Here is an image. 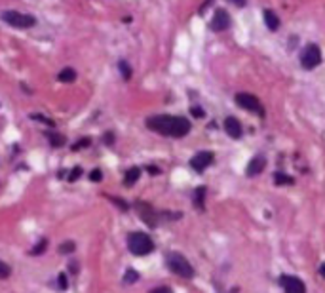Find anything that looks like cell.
I'll return each instance as SVG.
<instances>
[{
  "mask_svg": "<svg viewBox=\"0 0 325 293\" xmlns=\"http://www.w3.org/2000/svg\"><path fill=\"white\" fill-rule=\"evenodd\" d=\"M147 128L160 135L167 137H184L190 131V122L184 116H169V114H158L147 120Z\"/></svg>",
  "mask_w": 325,
  "mask_h": 293,
  "instance_id": "cell-1",
  "label": "cell"
},
{
  "mask_svg": "<svg viewBox=\"0 0 325 293\" xmlns=\"http://www.w3.org/2000/svg\"><path fill=\"white\" fill-rule=\"evenodd\" d=\"M165 265L169 267V271L173 272V274L181 276V278H192V276H194V269H192V265L186 261V257H183V255L177 253V251L167 253V257H165Z\"/></svg>",
  "mask_w": 325,
  "mask_h": 293,
  "instance_id": "cell-2",
  "label": "cell"
},
{
  "mask_svg": "<svg viewBox=\"0 0 325 293\" xmlns=\"http://www.w3.org/2000/svg\"><path fill=\"white\" fill-rule=\"evenodd\" d=\"M128 250L133 255L143 257V255H149L154 250V244H152L149 234H145V232H131L130 238H128Z\"/></svg>",
  "mask_w": 325,
  "mask_h": 293,
  "instance_id": "cell-3",
  "label": "cell"
},
{
  "mask_svg": "<svg viewBox=\"0 0 325 293\" xmlns=\"http://www.w3.org/2000/svg\"><path fill=\"white\" fill-rule=\"evenodd\" d=\"M0 17H2V21L4 23H8L10 27H15V29H31V27L36 25V19H34L33 15L21 13V11L8 10V11H4Z\"/></svg>",
  "mask_w": 325,
  "mask_h": 293,
  "instance_id": "cell-4",
  "label": "cell"
},
{
  "mask_svg": "<svg viewBox=\"0 0 325 293\" xmlns=\"http://www.w3.org/2000/svg\"><path fill=\"white\" fill-rule=\"evenodd\" d=\"M320 63H322V52H320V48L316 44H308L303 50V54H301V65H303V69L312 71Z\"/></svg>",
  "mask_w": 325,
  "mask_h": 293,
  "instance_id": "cell-5",
  "label": "cell"
},
{
  "mask_svg": "<svg viewBox=\"0 0 325 293\" xmlns=\"http://www.w3.org/2000/svg\"><path fill=\"white\" fill-rule=\"evenodd\" d=\"M236 103H238L242 109L259 114L260 118L264 116V109H262L260 101L255 98V96H251V94H236Z\"/></svg>",
  "mask_w": 325,
  "mask_h": 293,
  "instance_id": "cell-6",
  "label": "cell"
},
{
  "mask_svg": "<svg viewBox=\"0 0 325 293\" xmlns=\"http://www.w3.org/2000/svg\"><path fill=\"white\" fill-rule=\"evenodd\" d=\"M280 286L283 288L285 293H306L304 282L297 276H289V274H283L280 276Z\"/></svg>",
  "mask_w": 325,
  "mask_h": 293,
  "instance_id": "cell-7",
  "label": "cell"
},
{
  "mask_svg": "<svg viewBox=\"0 0 325 293\" xmlns=\"http://www.w3.org/2000/svg\"><path fill=\"white\" fill-rule=\"evenodd\" d=\"M213 160H215V156H213V152L209 151H202L198 152V154H194L192 156V160H190V166H192V170L194 172H204L206 168H209L211 164H213Z\"/></svg>",
  "mask_w": 325,
  "mask_h": 293,
  "instance_id": "cell-8",
  "label": "cell"
},
{
  "mask_svg": "<svg viewBox=\"0 0 325 293\" xmlns=\"http://www.w3.org/2000/svg\"><path fill=\"white\" fill-rule=\"evenodd\" d=\"M209 27H211V31H215V33L227 31L228 27H230V15H228V11L217 10L215 13H213V19L209 23Z\"/></svg>",
  "mask_w": 325,
  "mask_h": 293,
  "instance_id": "cell-9",
  "label": "cell"
},
{
  "mask_svg": "<svg viewBox=\"0 0 325 293\" xmlns=\"http://www.w3.org/2000/svg\"><path fill=\"white\" fill-rule=\"evenodd\" d=\"M137 211H139L141 219L149 225V227H156V225H158V217H160V213H156V211L152 209V206L145 204V202H139V204H137Z\"/></svg>",
  "mask_w": 325,
  "mask_h": 293,
  "instance_id": "cell-10",
  "label": "cell"
},
{
  "mask_svg": "<svg viewBox=\"0 0 325 293\" xmlns=\"http://www.w3.org/2000/svg\"><path fill=\"white\" fill-rule=\"evenodd\" d=\"M225 131H227L232 139H240V137H242V133H244L240 120H236L234 116H228V118H225Z\"/></svg>",
  "mask_w": 325,
  "mask_h": 293,
  "instance_id": "cell-11",
  "label": "cell"
},
{
  "mask_svg": "<svg viewBox=\"0 0 325 293\" xmlns=\"http://www.w3.org/2000/svg\"><path fill=\"white\" fill-rule=\"evenodd\" d=\"M266 168V158L264 156H255L249 164H247V168H245V174L249 175V177H255V175H259L262 170Z\"/></svg>",
  "mask_w": 325,
  "mask_h": 293,
  "instance_id": "cell-12",
  "label": "cell"
},
{
  "mask_svg": "<svg viewBox=\"0 0 325 293\" xmlns=\"http://www.w3.org/2000/svg\"><path fill=\"white\" fill-rule=\"evenodd\" d=\"M262 17H264V23L270 31H278L280 29V17L276 15V11L272 10H264L262 11Z\"/></svg>",
  "mask_w": 325,
  "mask_h": 293,
  "instance_id": "cell-13",
  "label": "cell"
},
{
  "mask_svg": "<svg viewBox=\"0 0 325 293\" xmlns=\"http://www.w3.org/2000/svg\"><path fill=\"white\" fill-rule=\"evenodd\" d=\"M57 80H59V82H65V84H71V82H75L76 80V71L75 69H71V67H67V69H63V71L57 75Z\"/></svg>",
  "mask_w": 325,
  "mask_h": 293,
  "instance_id": "cell-14",
  "label": "cell"
},
{
  "mask_svg": "<svg viewBox=\"0 0 325 293\" xmlns=\"http://www.w3.org/2000/svg\"><path fill=\"white\" fill-rule=\"evenodd\" d=\"M194 204L198 209H204V204H206V187H198L194 191Z\"/></svg>",
  "mask_w": 325,
  "mask_h": 293,
  "instance_id": "cell-15",
  "label": "cell"
},
{
  "mask_svg": "<svg viewBox=\"0 0 325 293\" xmlns=\"http://www.w3.org/2000/svg\"><path fill=\"white\" fill-rule=\"evenodd\" d=\"M139 175H141V170L139 168H130L128 172H126V177H124V183L131 187V185H135V181L139 179Z\"/></svg>",
  "mask_w": 325,
  "mask_h": 293,
  "instance_id": "cell-16",
  "label": "cell"
},
{
  "mask_svg": "<svg viewBox=\"0 0 325 293\" xmlns=\"http://www.w3.org/2000/svg\"><path fill=\"white\" fill-rule=\"evenodd\" d=\"M46 137L50 139L52 147H63L65 145V137L61 133H55V131H46Z\"/></svg>",
  "mask_w": 325,
  "mask_h": 293,
  "instance_id": "cell-17",
  "label": "cell"
},
{
  "mask_svg": "<svg viewBox=\"0 0 325 293\" xmlns=\"http://www.w3.org/2000/svg\"><path fill=\"white\" fill-rule=\"evenodd\" d=\"M274 183L276 185H293V177H289L287 174H278L274 175Z\"/></svg>",
  "mask_w": 325,
  "mask_h": 293,
  "instance_id": "cell-18",
  "label": "cell"
},
{
  "mask_svg": "<svg viewBox=\"0 0 325 293\" xmlns=\"http://www.w3.org/2000/svg\"><path fill=\"white\" fill-rule=\"evenodd\" d=\"M46 248H48V240L42 238L40 242H38V244H36V246H34L33 250L29 251V253H31V255H42L44 251H46Z\"/></svg>",
  "mask_w": 325,
  "mask_h": 293,
  "instance_id": "cell-19",
  "label": "cell"
},
{
  "mask_svg": "<svg viewBox=\"0 0 325 293\" xmlns=\"http://www.w3.org/2000/svg\"><path fill=\"white\" fill-rule=\"evenodd\" d=\"M118 69H120V73L124 75V80H130V78H131V67L128 65V61H124V59H122V61L118 63Z\"/></svg>",
  "mask_w": 325,
  "mask_h": 293,
  "instance_id": "cell-20",
  "label": "cell"
},
{
  "mask_svg": "<svg viewBox=\"0 0 325 293\" xmlns=\"http://www.w3.org/2000/svg\"><path fill=\"white\" fill-rule=\"evenodd\" d=\"M76 250L75 242H71V240H67V242H61L59 244V253H73Z\"/></svg>",
  "mask_w": 325,
  "mask_h": 293,
  "instance_id": "cell-21",
  "label": "cell"
},
{
  "mask_svg": "<svg viewBox=\"0 0 325 293\" xmlns=\"http://www.w3.org/2000/svg\"><path fill=\"white\" fill-rule=\"evenodd\" d=\"M137 280H139V274H137L135 271H131V269H128L126 274H124V282H126V284H135Z\"/></svg>",
  "mask_w": 325,
  "mask_h": 293,
  "instance_id": "cell-22",
  "label": "cell"
},
{
  "mask_svg": "<svg viewBox=\"0 0 325 293\" xmlns=\"http://www.w3.org/2000/svg\"><path fill=\"white\" fill-rule=\"evenodd\" d=\"M87 145H91V139H89V137H84V139H80V141H76L75 145H73V151H80V149H84Z\"/></svg>",
  "mask_w": 325,
  "mask_h": 293,
  "instance_id": "cell-23",
  "label": "cell"
},
{
  "mask_svg": "<svg viewBox=\"0 0 325 293\" xmlns=\"http://www.w3.org/2000/svg\"><path fill=\"white\" fill-rule=\"evenodd\" d=\"M10 267L4 263V261H0V278H8L10 276Z\"/></svg>",
  "mask_w": 325,
  "mask_h": 293,
  "instance_id": "cell-24",
  "label": "cell"
},
{
  "mask_svg": "<svg viewBox=\"0 0 325 293\" xmlns=\"http://www.w3.org/2000/svg\"><path fill=\"white\" fill-rule=\"evenodd\" d=\"M57 286H59L61 290H67V288H69V284H67V276H65V274H59V276H57Z\"/></svg>",
  "mask_w": 325,
  "mask_h": 293,
  "instance_id": "cell-25",
  "label": "cell"
},
{
  "mask_svg": "<svg viewBox=\"0 0 325 293\" xmlns=\"http://www.w3.org/2000/svg\"><path fill=\"white\" fill-rule=\"evenodd\" d=\"M103 179V174H101V170H93L91 174H89V181H101Z\"/></svg>",
  "mask_w": 325,
  "mask_h": 293,
  "instance_id": "cell-26",
  "label": "cell"
},
{
  "mask_svg": "<svg viewBox=\"0 0 325 293\" xmlns=\"http://www.w3.org/2000/svg\"><path fill=\"white\" fill-rule=\"evenodd\" d=\"M110 200H112L114 204H118L120 209H124V211H128V204H126L124 200H120V198H114V196H110Z\"/></svg>",
  "mask_w": 325,
  "mask_h": 293,
  "instance_id": "cell-27",
  "label": "cell"
},
{
  "mask_svg": "<svg viewBox=\"0 0 325 293\" xmlns=\"http://www.w3.org/2000/svg\"><path fill=\"white\" fill-rule=\"evenodd\" d=\"M34 120H38V122H44V124H50V126H54V122L50 118H46V116H40V114H33Z\"/></svg>",
  "mask_w": 325,
  "mask_h": 293,
  "instance_id": "cell-28",
  "label": "cell"
},
{
  "mask_svg": "<svg viewBox=\"0 0 325 293\" xmlns=\"http://www.w3.org/2000/svg\"><path fill=\"white\" fill-rule=\"evenodd\" d=\"M80 174H82V170H80V168H75V170L71 172V177H69V179H71V181H76V179L80 177Z\"/></svg>",
  "mask_w": 325,
  "mask_h": 293,
  "instance_id": "cell-29",
  "label": "cell"
},
{
  "mask_svg": "<svg viewBox=\"0 0 325 293\" xmlns=\"http://www.w3.org/2000/svg\"><path fill=\"white\" fill-rule=\"evenodd\" d=\"M190 110H192V114H194L196 118H202V116H204V110L200 109V107H192Z\"/></svg>",
  "mask_w": 325,
  "mask_h": 293,
  "instance_id": "cell-30",
  "label": "cell"
},
{
  "mask_svg": "<svg viewBox=\"0 0 325 293\" xmlns=\"http://www.w3.org/2000/svg\"><path fill=\"white\" fill-rule=\"evenodd\" d=\"M151 293H173L169 288H165V286H162V288H156V290H152Z\"/></svg>",
  "mask_w": 325,
  "mask_h": 293,
  "instance_id": "cell-31",
  "label": "cell"
},
{
  "mask_svg": "<svg viewBox=\"0 0 325 293\" xmlns=\"http://www.w3.org/2000/svg\"><path fill=\"white\" fill-rule=\"evenodd\" d=\"M112 139H114V137H112V133H105V137H103V141L108 143V145L112 143Z\"/></svg>",
  "mask_w": 325,
  "mask_h": 293,
  "instance_id": "cell-32",
  "label": "cell"
},
{
  "mask_svg": "<svg viewBox=\"0 0 325 293\" xmlns=\"http://www.w3.org/2000/svg\"><path fill=\"white\" fill-rule=\"evenodd\" d=\"M230 2H232V4H236V6H245V2H247V0H230Z\"/></svg>",
  "mask_w": 325,
  "mask_h": 293,
  "instance_id": "cell-33",
  "label": "cell"
},
{
  "mask_svg": "<svg viewBox=\"0 0 325 293\" xmlns=\"http://www.w3.org/2000/svg\"><path fill=\"white\" fill-rule=\"evenodd\" d=\"M69 267H71V272H78V265L76 263H71Z\"/></svg>",
  "mask_w": 325,
  "mask_h": 293,
  "instance_id": "cell-34",
  "label": "cell"
},
{
  "mask_svg": "<svg viewBox=\"0 0 325 293\" xmlns=\"http://www.w3.org/2000/svg\"><path fill=\"white\" fill-rule=\"evenodd\" d=\"M149 172H151V174H158L160 170H158V168H154V166H149Z\"/></svg>",
  "mask_w": 325,
  "mask_h": 293,
  "instance_id": "cell-35",
  "label": "cell"
},
{
  "mask_svg": "<svg viewBox=\"0 0 325 293\" xmlns=\"http://www.w3.org/2000/svg\"><path fill=\"white\" fill-rule=\"evenodd\" d=\"M320 274H322V276L325 278V263L322 265V267H320Z\"/></svg>",
  "mask_w": 325,
  "mask_h": 293,
  "instance_id": "cell-36",
  "label": "cell"
}]
</instances>
